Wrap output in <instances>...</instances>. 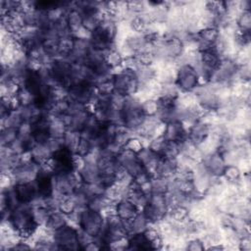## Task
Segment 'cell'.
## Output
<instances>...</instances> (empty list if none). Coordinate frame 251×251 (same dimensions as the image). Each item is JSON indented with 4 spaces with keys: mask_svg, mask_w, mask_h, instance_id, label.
<instances>
[{
    "mask_svg": "<svg viewBox=\"0 0 251 251\" xmlns=\"http://www.w3.org/2000/svg\"><path fill=\"white\" fill-rule=\"evenodd\" d=\"M184 249L189 251H199L206 249V247L200 237H191L185 240Z\"/></svg>",
    "mask_w": 251,
    "mask_h": 251,
    "instance_id": "cell-27",
    "label": "cell"
},
{
    "mask_svg": "<svg viewBox=\"0 0 251 251\" xmlns=\"http://www.w3.org/2000/svg\"><path fill=\"white\" fill-rule=\"evenodd\" d=\"M66 21H67L68 26L72 32V35L82 27L83 16L77 9H75L74 7V2H73L72 8L67 12Z\"/></svg>",
    "mask_w": 251,
    "mask_h": 251,
    "instance_id": "cell-14",
    "label": "cell"
},
{
    "mask_svg": "<svg viewBox=\"0 0 251 251\" xmlns=\"http://www.w3.org/2000/svg\"><path fill=\"white\" fill-rule=\"evenodd\" d=\"M17 138H18V128L5 127L1 129V135H0L1 146H9Z\"/></svg>",
    "mask_w": 251,
    "mask_h": 251,
    "instance_id": "cell-25",
    "label": "cell"
},
{
    "mask_svg": "<svg viewBox=\"0 0 251 251\" xmlns=\"http://www.w3.org/2000/svg\"><path fill=\"white\" fill-rule=\"evenodd\" d=\"M32 134V125L28 122H24L19 127H18V137L25 140L29 137H31Z\"/></svg>",
    "mask_w": 251,
    "mask_h": 251,
    "instance_id": "cell-31",
    "label": "cell"
},
{
    "mask_svg": "<svg viewBox=\"0 0 251 251\" xmlns=\"http://www.w3.org/2000/svg\"><path fill=\"white\" fill-rule=\"evenodd\" d=\"M54 242L59 245L60 250L81 249L77 239V227L70 224L54 231Z\"/></svg>",
    "mask_w": 251,
    "mask_h": 251,
    "instance_id": "cell-4",
    "label": "cell"
},
{
    "mask_svg": "<svg viewBox=\"0 0 251 251\" xmlns=\"http://www.w3.org/2000/svg\"><path fill=\"white\" fill-rule=\"evenodd\" d=\"M23 123H24V120L18 109L11 111L9 114H7L4 117H1L2 128H5V127L18 128Z\"/></svg>",
    "mask_w": 251,
    "mask_h": 251,
    "instance_id": "cell-19",
    "label": "cell"
},
{
    "mask_svg": "<svg viewBox=\"0 0 251 251\" xmlns=\"http://www.w3.org/2000/svg\"><path fill=\"white\" fill-rule=\"evenodd\" d=\"M237 29L242 33H250L251 28V12L250 10H244L239 13L235 20Z\"/></svg>",
    "mask_w": 251,
    "mask_h": 251,
    "instance_id": "cell-20",
    "label": "cell"
},
{
    "mask_svg": "<svg viewBox=\"0 0 251 251\" xmlns=\"http://www.w3.org/2000/svg\"><path fill=\"white\" fill-rule=\"evenodd\" d=\"M91 113V111L88 109V110H85V111H82L80 113H77L75 115H73L72 116V121H71V124L69 126V129H72V130H75V131H78L80 132L83 127H84V125H85V122L87 120V117L88 115Z\"/></svg>",
    "mask_w": 251,
    "mask_h": 251,
    "instance_id": "cell-22",
    "label": "cell"
},
{
    "mask_svg": "<svg viewBox=\"0 0 251 251\" xmlns=\"http://www.w3.org/2000/svg\"><path fill=\"white\" fill-rule=\"evenodd\" d=\"M106 62L108 63V65L114 69V68H118L121 67L124 61V57L122 56V54L117 50V49H113V50H109L106 53Z\"/></svg>",
    "mask_w": 251,
    "mask_h": 251,
    "instance_id": "cell-26",
    "label": "cell"
},
{
    "mask_svg": "<svg viewBox=\"0 0 251 251\" xmlns=\"http://www.w3.org/2000/svg\"><path fill=\"white\" fill-rule=\"evenodd\" d=\"M30 154H31L32 159L40 164L48 161L53 156V152L51 151V149L49 148L47 143L35 144L32 147V149L30 150Z\"/></svg>",
    "mask_w": 251,
    "mask_h": 251,
    "instance_id": "cell-15",
    "label": "cell"
},
{
    "mask_svg": "<svg viewBox=\"0 0 251 251\" xmlns=\"http://www.w3.org/2000/svg\"><path fill=\"white\" fill-rule=\"evenodd\" d=\"M163 136L167 141L180 142L187 137V129L181 122H171L166 124Z\"/></svg>",
    "mask_w": 251,
    "mask_h": 251,
    "instance_id": "cell-8",
    "label": "cell"
},
{
    "mask_svg": "<svg viewBox=\"0 0 251 251\" xmlns=\"http://www.w3.org/2000/svg\"><path fill=\"white\" fill-rule=\"evenodd\" d=\"M201 162L212 176L219 177L223 176L226 167L222 153H220L218 150L204 154Z\"/></svg>",
    "mask_w": 251,
    "mask_h": 251,
    "instance_id": "cell-6",
    "label": "cell"
},
{
    "mask_svg": "<svg viewBox=\"0 0 251 251\" xmlns=\"http://www.w3.org/2000/svg\"><path fill=\"white\" fill-rule=\"evenodd\" d=\"M175 83L181 93L193 92L200 84L199 76L190 65L177 66Z\"/></svg>",
    "mask_w": 251,
    "mask_h": 251,
    "instance_id": "cell-3",
    "label": "cell"
},
{
    "mask_svg": "<svg viewBox=\"0 0 251 251\" xmlns=\"http://www.w3.org/2000/svg\"><path fill=\"white\" fill-rule=\"evenodd\" d=\"M67 224H68L67 215L65 213H63L62 211L58 210V211H54V212L50 213V216L48 218V221H47L45 226H47L49 229L55 231V230L60 229Z\"/></svg>",
    "mask_w": 251,
    "mask_h": 251,
    "instance_id": "cell-17",
    "label": "cell"
},
{
    "mask_svg": "<svg viewBox=\"0 0 251 251\" xmlns=\"http://www.w3.org/2000/svg\"><path fill=\"white\" fill-rule=\"evenodd\" d=\"M31 210L32 208L29 204H21L12 211L9 220L13 228L24 239L30 238L38 227L32 219Z\"/></svg>",
    "mask_w": 251,
    "mask_h": 251,
    "instance_id": "cell-1",
    "label": "cell"
},
{
    "mask_svg": "<svg viewBox=\"0 0 251 251\" xmlns=\"http://www.w3.org/2000/svg\"><path fill=\"white\" fill-rule=\"evenodd\" d=\"M176 169H177L176 158V159H168V158L160 157L154 176L172 178V177H174V176L176 172Z\"/></svg>",
    "mask_w": 251,
    "mask_h": 251,
    "instance_id": "cell-10",
    "label": "cell"
},
{
    "mask_svg": "<svg viewBox=\"0 0 251 251\" xmlns=\"http://www.w3.org/2000/svg\"><path fill=\"white\" fill-rule=\"evenodd\" d=\"M116 214L124 221L131 220L138 212L139 209L128 199H122L115 203Z\"/></svg>",
    "mask_w": 251,
    "mask_h": 251,
    "instance_id": "cell-12",
    "label": "cell"
},
{
    "mask_svg": "<svg viewBox=\"0 0 251 251\" xmlns=\"http://www.w3.org/2000/svg\"><path fill=\"white\" fill-rule=\"evenodd\" d=\"M136 157L138 161L143 166L144 170L153 176L155 175V170L158 164V161L161 156L152 151L148 146H144L141 150L136 153Z\"/></svg>",
    "mask_w": 251,
    "mask_h": 251,
    "instance_id": "cell-7",
    "label": "cell"
},
{
    "mask_svg": "<svg viewBox=\"0 0 251 251\" xmlns=\"http://www.w3.org/2000/svg\"><path fill=\"white\" fill-rule=\"evenodd\" d=\"M14 187L22 204H29L38 194L34 181L14 183Z\"/></svg>",
    "mask_w": 251,
    "mask_h": 251,
    "instance_id": "cell-9",
    "label": "cell"
},
{
    "mask_svg": "<svg viewBox=\"0 0 251 251\" xmlns=\"http://www.w3.org/2000/svg\"><path fill=\"white\" fill-rule=\"evenodd\" d=\"M96 92L98 94L102 95H111L115 90H114V84H113V79H108L105 81H102L98 84L95 85Z\"/></svg>",
    "mask_w": 251,
    "mask_h": 251,
    "instance_id": "cell-28",
    "label": "cell"
},
{
    "mask_svg": "<svg viewBox=\"0 0 251 251\" xmlns=\"http://www.w3.org/2000/svg\"><path fill=\"white\" fill-rule=\"evenodd\" d=\"M142 109L146 116H155L158 110L157 99H146L142 101Z\"/></svg>",
    "mask_w": 251,
    "mask_h": 251,
    "instance_id": "cell-29",
    "label": "cell"
},
{
    "mask_svg": "<svg viewBox=\"0 0 251 251\" xmlns=\"http://www.w3.org/2000/svg\"><path fill=\"white\" fill-rule=\"evenodd\" d=\"M114 90L124 96L134 95L138 92V80L136 78L135 73L128 69H124L115 74L112 77Z\"/></svg>",
    "mask_w": 251,
    "mask_h": 251,
    "instance_id": "cell-2",
    "label": "cell"
},
{
    "mask_svg": "<svg viewBox=\"0 0 251 251\" xmlns=\"http://www.w3.org/2000/svg\"><path fill=\"white\" fill-rule=\"evenodd\" d=\"M180 154L179 142L176 141H166L162 153L160 154L163 158L176 159Z\"/></svg>",
    "mask_w": 251,
    "mask_h": 251,
    "instance_id": "cell-23",
    "label": "cell"
},
{
    "mask_svg": "<svg viewBox=\"0 0 251 251\" xmlns=\"http://www.w3.org/2000/svg\"><path fill=\"white\" fill-rule=\"evenodd\" d=\"M171 178L161 177V176H151L150 178V187L151 193L156 194H166L169 187V182Z\"/></svg>",
    "mask_w": 251,
    "mask_h": 251,
    "instance_id": "cell-21",
    "label": "cell"
},
{
    "mask_svg": "<svg viewBox=\"0 0 251 251\" xmlns=\"http://www.w3.org/2000/svg\"><path fill=\"white\" fill-rule=\"evenodd\" d=\"M83 183H94L100 181V170L97 163L85 162L80 170H78Z\"/></svg>",
    "mask_w": 251,
    "mask_h": 251,
    "instance_id": "cell-11",
    "label": "cell"
},
{
    "mask_svg": "<svg viewBox=\"0 0 251 251\" xmlns=\"http://www.w3.org/2000/svg\"><path fill=\"white\" fill-rule=\"evenodd\" d=\"M127 243V249L129 250H154L152 243L147 239L144 232L129 234Z\"/></svg>",
    "mask_w": 251,
    "mask_h": 251,
    "instance_id": "cell-13",
    "label": "cell"
},
{
    "mask_svg": "<svg viewBox=\"0 0 251 251\" xmlns=\"http://www.w3.org/2000/svg\"><path fill=\"white\" fill-rule=\"evenodd\" d=\"M105 217L100 212L92 211L88 208H84L81 212L78 227L96 237L104 225Z\"/></svg>",
    "mask_w": 251,
    "mask_h": 251,
    "instance_id": "cell-5",
    "label": "cell"
},
{
    "mask_svg": "<svg viewBox=\"0 0 251 251\" xmlns=\"http://www.w3.org/2000/svg\"><path fill=\"white\" fill-rule=\"evenodd\" d=\"M50 213L51 212L46 207H37V208H32L31 210L32 219L38 226L46 225L48 218L50 216Z\"/></svg>",
    "mask_w": 251,
    "mask_h": 251,
    "instance_id": "cell-24",
    "label": "cell"
},
{
    "mask_svg": "<svg viewBox=\"0 0 251 251\" xmlns=\"http://www.w3.org/2000/svg\"><path fill=\"white\" fill-rule=\"evenodd\" d=\"M77 239L80 245V248L83 249L86 245H88L90 242L94 241L95 237L90 235L89 233H87L86 231H84L83 229L77 227Z\"/></svg>",
    "mask_w": 251,
    "mask_h": 251,
    "instance_id": "cell-32",
    "label": "cell"
},
{
    "mask_svg": "<svg viewBox=\"0 0 251 251\" xmlns=\"http://www.w3.org/2000/svg\"><path fill=\"white\" fill-rule=\"evenodd\" d=\"M49 117H50V121H49V128L48 129H49L50 137L62 139V137L65 134L68 127L63 123V121L61 120L60 117H55V116H51V115H49Z\"/></svg>",
    "mask_w": 251,
    "mask_h": 251,
    "instance_id": "cell-16",
    "label": "cell"
},
{
    "mask_svg": "<svg viewBox=\"0 0 251 251\" xmlns=\"http://www.w3.org/2000/svg\"><path fill=\"white\" fill-rule=\"evenodd\" d=\"M91 149H92V147H91V143H90L89 139L84 138V137L81 136L78 143H77L75 153L78 154L79 156L84 157L91 151Z\"/></svg>",
    "mask_w": 251,
    "mask_h": 251,
    "instance_id": "cell-30",
    "label": "cell"
},
{
    "mask_svg": "<svg viewBox=\"0 0 251 251\" xmlns=\"http://www.w3.org/2000/svg\"><path fill=\"white\" fill-rule=\"evenodd\" d=\"M80 137H81L80 132L68 128L62 137L63 146L68 150L72 151L73 153H75V149Z\"/></svg>",
    "mask_w": 251,
    "mask_h": 251,
    "instance_id": "cell-18",
    "label": "cell"
},
{
    "mask_svg": "<svg viewBox=\"0 0 251 251\" xmlns=\"http://www.w3.org/2000/svg\"><path fill=\"white\" fill-rule=\"evenodd\" d=\"M237 248L239 250H243V251H250V249H251L250 236L240 238L238 241V244H237Z\"/></svg>",
    "mask_w": 251,
    "mask_h": 251,
    "instance_id": "cell-34",
    "label": "cell"
},
{
    "mask_svg": "<svg viewBox=\"0 0 251 251\" xmlns=\"http://www.w3.org/2000/svg\"><path fill=\"white\" fill-rule=\"evenodd\" d=\"M75 208H76L75 204L70 197H65L62 199L60 204V211H62L66 215L72 213Z\"/></svg>",
    "mask_w": 251,
    "mask_h": 251,
    "instance_id": "cell-33",
    "label": "cell"
}]
</instances>
